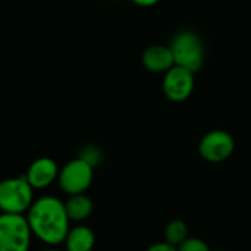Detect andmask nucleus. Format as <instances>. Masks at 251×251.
<instances>
[{
    "label": "nucleus",
    "instance_id": "obj_1",
    "mask_svg": "<svg viewBox=\"0 0 251 251\" xmlns=\"http://www.w3.org/2000/svg\"><path fill=\"white\" fill-rule=\"evenodd\" d=\"M26 221L32 235L50 247L62 244L71 229L65 201L53 196H44L34 200L26 212Z\"/></svg>",
    "mask_w": 251,
    "mask_h": 251
},
{
    "label": "nucleus",
    "instance_id": "obj_2",
    "mask_svg": "<svg viewBox=\"0 0 251 251\" xmlns=\"http://www.w3.org/2000/svg\"><path fill=\"white\" fill-rule=\"evenodd\" d=\"M176 66L185 68L193 74L204 65L206 49L201 37L194 31H179L169 44Z\"/></svg>",
    "mask_w": 251,
    "mask_h": 251
},
{
    "label": "nucleus",
    "instance_id": "obj_3",
    "mask_svg": "<svg viewBox=\"0 0 251 251\" xmlns=\"http://www.w3.org/2000/svg\"><path fill=\"white\" fill-rule=\"evenodd\" d=\"M34 203V188L25 175L0 181V212L24 215Z\"/></svg>",
    "mask_w": 251,
    "mask_h": 251
},
{
    "label": "nucleus",
    "instance_id": "obj_4",
    "mask_svg": "<svg viewBox=\"0 0 251 251\" xmlns=\"http://www.w3.org/2000/svg\"><path fill=\"white\" fill-rule=\"evenodd\" d=\"M31 237L26 216L0 213V251H29Z\"/></svg>",
    "mask_w": 251,
    "mask_h": 251
},
{
    "label": "nucleus",
    "instance_id": "obj_5",
    "mask_svg": "<svg viewBox=\"0 0 251 251\" xmlns=\"http://www.w3.org/2000/svg\"><path fill=\"white\" fill-rule=\"evenodd\" d=\"M94 179V166L82 157H76L63 165L59 171L57 182L68 196L85 193Z\"/></svg>",
    "mask_w": 251,
    "mask_h": 251
},
{
    "label": "nucleus",
    "instance_id": "obj_6",
    "mask_svg": "<svg viewBox=\"0 0 251 251\" xmlns=\"http://www.w3.org/2000/svg\"><path fill=\"white\" fill-rule=\"evenodd\" d=\"M235 150L234 137L224 129H213L204 134L199 143V154L209 163H222L228 160Z\"/></svg>",
    "mask_w": 251,
    "mask_h": 251
},
{
    "label": "nucleus",
    "instance_id": "obj_7",
    "mask_svg": "<svg viewBox=\"0 0 251 251\" xmlns=\"http://www.w3.org/2000/svg\"><path fill=\"white\" fill-rule=\"evenodd\" d=\"M196 85L194 74L181 66H172L168 72L163 74V84L162 90L166 99L171 101L179 103L185 101L191 97Z\"/></svg>",
    "mask_w": 251,
    "mask_h": 251
},
{
    "label": "nucleus",
    "instance_id": "obj_8",
    "mask_svg": "<svg viewBox=\"0 0 251 251\" xmlns=\"http://www.w3.org/2000/svg\"><path fill=\"white\" fill-rule=\"evenodd\" d=\"M59 171L60 168L56 160L51 157H40L29 165L25 178L34 190H43L50 187L57 179Z\"/></svg>",
    "mask_w": 251,
    "mask_h": 251
},
{
    "label": "nucleus",
    "instance_id": "obj_9",
    "mask_svg": "<svg viewBox=\"0 0 251 251\" xmlns=\"http://www.w3.org/2000/svg\"><path fill=\"white\" fill-rule=\"evenodd\" d=\"M141 62L143 66L153 74H165L172 66H175L171 47L165 44H154L147 47L141 56Z\"/></svg>",
    "mask_w": 251,
    "mask_h": 251
},
{
    "label": "nucleus",
    "instance_id": "obj_10",
    "mask_svg": "<svg viewBox=\"0 0 251 251\" xmlns=\"http://www.w3.org/2000/svg\"><path fill=\"white\" fill-rule=\"evenodd\" d=\"M66 251H93L96 246V234L87 225H76L71 228L63 241Z\"/></svg>",
    "mask_w": 251,
    "mask_h": 251
},
{
    "label": "nucleus",
    "instance_id": "obj_11",
    "mask_svg": "<svg viewBox=\"0 0 251 251\" xmlns=\"http://www.w3.org/2000/svg\"><path fill=\"white\" fill-rule=\"evenodd\" d=\"M65 209L71 222H84L87 221L94 212V201L85 193L69 196L65 201Z\"/></svg>",
    "mask_w": 251,
    "mask_h": 251
},
{
    "label": "nucleus",
    "instance_id": "obj_12",
    "mask_svg": "<svg viewBox=\"0 0 251 251\" xmlns=\"http://www.w3.org/2000/svg\"><path fill=\"white\" fill-rule=\"evenodd\" d=\"M190 237L188 234V225L181 221V219H174L171 221L166 228H165V232H163V241L169 243L171 246H181L187 238Z\"/></svg>",
    "mask_w": 251,
    "mask_h": 251
},
{
    "label": "nucleus",
    "instance_id": "obj_13",
    "mask_svg": "<svg viewBox=\"0 0 251 251\" xmlns=\"http://www.w3.org/2000/svg\"><path fill=\"white\" fill-rule=\"evenodd\" d=\"M178 251H210L206 241L197 237H188L181 246L176 247Z\"/></svg>",
    "mask_w": 251,
    "mask_h": 251
},
{
    "label": "nucleus",
    "instance_id": "obj_14",
    "mask_svg": "<svg viewBox=\"0 0 251 251\" xmlns=\"http://www.w3.org/2000/svg\"><path fill=\"white\" fill-rule=\"evenodd\" d=\"M79 157H82L84 160H87L90 165H93V166H96L99 162H100V151L97 150V149H94V147H88L85 151H84V154L82 156H79Z\"/></svg>",
    "mask_w": 251,
    "mask_h": 251
},
{
    "label": "nucleus",
    "instance_id": "obj_15",
    "mask_svg": "<svg viewBox=\"0 0 251 251\" xmlns=\"http://www.w3.org/2000/svg\"><path fill=\"white\" fill-rule=\"evenodd\" d=\"M146 251H178V249L175 246H171L166 241H160V243H156V244L150 246Z\"/></svg>",
    "mask_w": 251,
    "mask_h": 251
},
{
    "label": "nucleus",
    "instance_id": "obj_16",
    "mask_svg": "<svg viewBox=\"0 0 251 251\" xmlns=\"http://www.w3.org/2000/svg\"><path fill=\"white\" fill-rule=\"evenodd\" d=\"M131 1L138 6H143V7H150V6H154L156 3H159V0H131Z\"/></svg>",
    "mask_w": 251,
    "mask_h": 251
},
{
    "label": "nucleus",
    "instance_id": "obj_17",
    "mask_svg": "<svg viewBox=\"0 0 251 251\" xmlns=\"http://www.w3.org/2000/svg\"><path fill=\"white\" fill-rule=\"evenodd\" d=\"M41 251H62V250H57V249H54V247H50V249H46V250H41Z\"/></svg>",
    "mask_w": 251,
    "mask_h": 251
}]
</instances>
